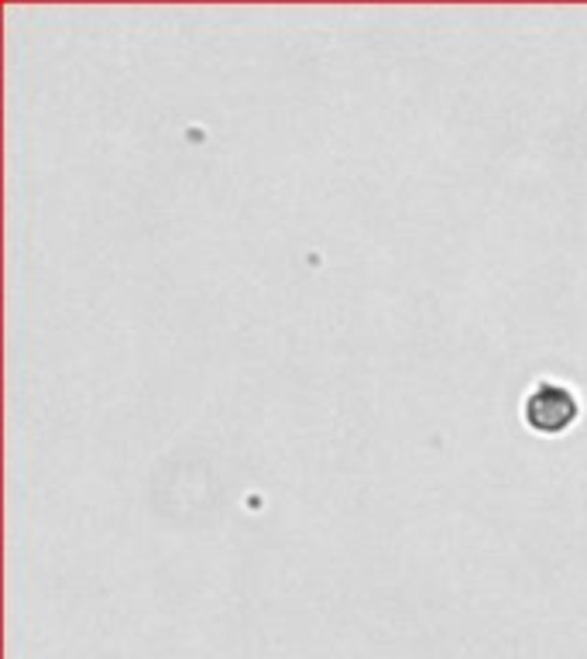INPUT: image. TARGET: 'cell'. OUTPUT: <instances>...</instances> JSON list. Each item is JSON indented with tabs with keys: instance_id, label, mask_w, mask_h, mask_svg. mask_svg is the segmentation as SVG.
<instances>
[{
	"instance_id": "obj_1",
	"label": "cell",
	"mask_w": 587,
	"mask_h": 659,
	"mask_svg": "<svg viewBox=\"0 0 587 659\" xmlns=\"http://www.w3.org/2000/svg\"><path fill=\"white\" fill-rule=\"evenodd\" d=\"M577 413H580L577 392L564 382H550V378L536 382L522 398V416L540 433H560V429L577 419Z\"/></svg>"
}]
</instances>
